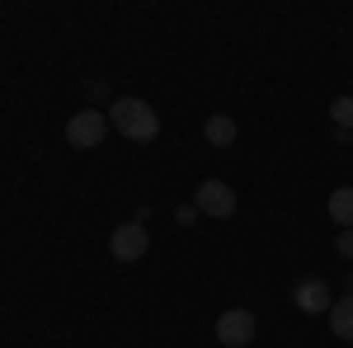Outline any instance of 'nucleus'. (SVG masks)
<instances>
[{"label":"nucleus","instance_id":"nucleus-1","mask_svg":"<svg viewBox=\"0 0 353 348\" xmlns=\"http://www.w3.org/2000/svg\"><path fill=\"white\" fill-rule=\"evenodd\" d=\"M109 123L128 141H156L161 136V113L146 104V99H132V94H123V99L109 104Z\"/></svg>","mask_w":353,"mask_h":348},{"label":"nucleus","instance_id":"nucleus-2","mask_svg":"<svg viewBox=\"0 0 353 348\" xmlns=\"http://www.w3.org/2000/svg\"><path fill=\"white\" fill-rule=\"evenodd\" d=\"M109 132V113H99V108H81V113H71V123H66V141L76 146V151H94L99 141Z\"/></svg>","mask_w":353,"mask_h":348},{"label":"nucleus","instance_id":"nucleus-3","mask_svg":"<svg viewBox=\"0 0 353 348\" xmlns=\"http://www.w3.org/2000/svg\"><path fill=\"white\" fill-rule=\"evenodd\" d=\"M109 249H113V259H118V264H137V259H146L151 236H146V226H141V221H123V226H113Z\"/></svg>","mask_w":353,"mask_h":348},{"label":"nucleus","instance_id":"nucleus-4","mask_svg":"<svg viewBox=\"0 0 353 348\" xmlns=\"http://www.w3.org/2000/svg\"><path fill=\"white\" fill-rule=\"evenodd\" d=\"M193 207H198L203 216L226 221V216H236V188L221 184V179H203V184H198V193H193Z\"/></svg>","mask_w":353,"mask_h":348},{"label":"nucleus","instance_id":"nucleus-5","mask_svg":"<svg viewBox=\"0 0 353 348\" xmlns=\"http://www.w3.org/2000/svg\"><path fill=\"white\" fill-rule=\"evenodd\" d=\"M254 329H259V320H254V311H245V306H231V311H221V316H217V339L226 348L254 344Z\"/></svg>","mask_w":353,"mask_h":348},{"label":"nucleus","instance_id":"nucleus-6","mask_svg":"<svg viewBox=\"0 0 353 348\" xmlns=\"http://www.w3.org/2000/svg\"><path fill=\"white\" fill-rule=\"evenodd\" d=\"M292 301H297V311H306V316H321V311L330 316V306H334L325 278H301L297 287H292Z\"/></svg>","mask_w":353,"mask_h":348},{"label":"nucleus","instance_id":"nucleus-7","mask_svg":"<svg viewBox=\"0 0 353 348\" xmlns=\"http://www.w3.org/2000/svg\"><path fill=\"white\" fill-rule=\"evenodd\" d=\"M236 132H241V127H236V118H231V113H212V118L203 123V141H208V146H231Z\"/></svg>","mask_w":353,"mask_h":348},{"label":"nucleus","instance_id":"nucleus-8","mask_svg":"<svg viewBox=\"0 0 353 348\" xmlns=\"http://www.w3.org/2000/svg\"><path fill=\"white\" fill-rule=\"evenodd\" d=\"M330 334L344 339V344H353V292L339 296V301L330 306Z\"/></svg>","mask_w":353,"mask_h":348},{"label":"nucleus","instance_id":"nucleus-9","mask_svg":"<svg viewBox=\"0 0 353 348\" xmlns=\"http://www.w3.org/2000/svg\"><path fill=\"white\" fill-rule=\"evenodd\" d=\"M330 221H334L339 231L353 226V188H334V193H330Z\"/></svg>","mask_w":353,"mask_h":348},{"label":"nucleus","instance_id":"nucleus-10","mask_svg":"<svg viewBox=\"0 0 353 348\" xmlns=\"http://www.w3.org/2000/svg\"><path fill=\"white\" fill-rule=\"evenodd\" d=\"M330 118H334L339 132H353V94H339V99L330 104Z\"/></svg>","mask_w":353,"mask_h":348},{"label":"nucleus","instance_id":"nucleus-11","mask_svg":"<svg viewBox=\"0 0 353 348\" xmlns=\"http://www.w3.org/2000/svg\"><path fill=\"white\" fill-rule=\"evenodd\" d=\"M334 245H339L344 259H353V226H349V231H339V240H334Z\"/></svg>","mask_w":353,"mask_h":348},{"label":"nucleus","instance_id":"nucleus-12","mask_svg":"<svg viewBox=\"0 0 353 348\" xmlns=\"http://www.w3.org/2000/svg\"><path fill=\"white\" fill-rule=\"evenodd\" d=\"M193 216H198V207H179V212H174V221H179V226H189Z\"/></svg>","mask_w":353,"mask_h":348}]
</instances>
